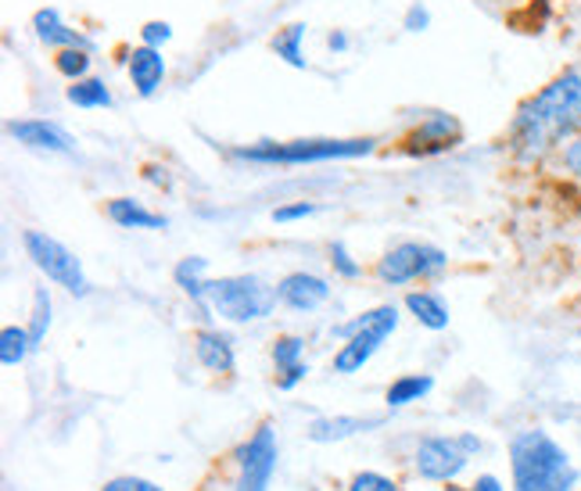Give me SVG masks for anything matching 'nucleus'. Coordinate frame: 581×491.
Wrapping results in <instances>:
<instances>
[{
	"label": "nucleus",
	"mask_w": 581,
	"mask_h": 491,
	"mask_svg": "<svg viewBox=\"0 0 581 491\" xmlns=\"http://www.w3.org/2000/svg\"><path fill=\"white\" fill-rule=\"evenodd\" d=\"M581 133V73L567 68L545 83L539 93L520 104L509 126V144L520 158H539L545 151L560 147L564 140Z\"/></svg>",
	"instance_id": "1"
},
{
	"label": "nucleus",
	"mask_w": 581,
	"mask_h": 491,
	"mask_svg": "<svg viewBox=\"0 0 581 491\" xmlns=\"http://www.w3.org/2000/svg\"><path fill=\"white\" fill-rule=\"evenodd\" d=\"M509 470H514V491H574L578 484L571 455L542 427L520 430L509 441Z\"/></svg>",
	"instance_id": "2"
},
{
	"label": "nucleus",
	"mask_w": 581,
	"mask_h": 491,
	"mask_svg": "<svg viewBox=\"0 0 581 491\" xmlns=\"http://www.w3.org/2000/svg\"><path fill=\"white\" fill-rule=\"evenodd\" d=\"M281 301L276 287L259 276H219L205 280V306L227 323H259Z\"/></svg>",
	"instance_id": "3"
},
{
	"label": "nucleus",
	"mask_w": 581,
	"mask_h": 491,
	"mask_svg": "<svg viewBox=\"0 0 581 491\" xmlns=\"http://www.w3.org/2000/svg\"><path fill=\"white\" fill-rule=\"evenodd\" d=\"M374 151V140H290V144H255L234 151L244 161H262V166H312V161H338V158H363Z\"/></svg>",
	"instance_id": "4"
},
{
	"label": "nucleus",
	"mask_w": 581,
	"mask_h": 491,
	"mask_svg": "<svg viewBox=\"0 0 581 491\" xmlns=\"http://www.w3.org/2000/svg\"><path fill=\"white\" fill-rule=\"evenodd\" d=\"M395 326H399V312H395V306L370 309L352 323L334 326V334L345 337V345L338 348V356H334V373H359L363 370L366 362L377 356V348L395 334Z\"/></svg>",
	"instance_id": "5"
},
{
	"label": "nucleus",
	"mask_w": 581,
	"mask_h": 491,
	"mask_svg": "<svg viewBox=\"0 0 581 491\" xmlns=\"http://www.w3.org/2000/svg\"><path fill=\"white\" fill-rule=\"evenodd\" d=\"M22 244H26V255L33 259V266H37L40 273H48V280H54L57 287H65L68 295H76V298L90 295L83 262H79L62 241H54L51 233H43V230H26L22 233Z\"/></svg>",
	"instance_id": "6"
},
{
	"label": "nucleus",
	"mask_w": 581,
	"mask_h": 491,
	"mask_svg": "<svg viewBox=\"0 0 581 491\" xmlns=\"http://www.w3.org/2000/svg\"><path fill=\"white\" fill-rule=\"evenodd\" d=\"M446 266L449 259L441 248H431V244H421V241H405V244H395L385 259L377 262V276L391 287H402V284H413V280L438 276Z\"/></svg>",
	"instance_id": "7"
},
{
	"label": "nucleus",
	"mask_w": 581,
	"mask_h": 491,
	"mask_svg": "<svg viewBox=\"0 0 581 491\" xmlns=\"http://www.w3.org/2000/svg\"><path fill=\"white\" fill-rule=\"evenodd\" d=\"M273 474H276V430L270 424H262L248 445L241 449L237 491H270Z\"/></svg>",
	"instance_id": "8"
},
{
	"label": "nucleus",
	"mask_w": 581,
	"mask_h": 491,
	"mask_svg": "<svg viewBox=\"0 0 581 491\" xmlns=\"http://www.w3.org/2000/svg\"><path fill=\"white\" fill-rule=\"evenodd\" d=\"M470 449L463 445V438H424L416 449V474L424 481H452L467 470Z\"/></svg>",
	"instance_id": "9"
},
{
	"label": "nucleus",
	"mask_w": 581,
	"mask_h": 491,
	"mask_svg": "<svg viewBox=\"0 0 581 491\" xmlns=\"http://www.w3.org/2000/svg\"><path fill=\"white\" fill-rule=\"evenodd\" d=\"M276 295H281V301L287 309L312 312L331 298V284L323 276H312V273H287L281 284H276Z\"/></svg>",
	"instance_id": "10"
},
{
	"label": "nucleus",
	"mask_w": 581,
	"mask_h": 491,
	"mask_svg": "<svg viewBox=\"0 0 581 491\" xmlns=\"http://www.w3.org/2000/svg\"><path fill=\"white\" fill-rule=\"evenodd\" d=\"M8 133L26 144L33 151H51V155H68L73 151V137H68L62 126H54L48 119H18L8 122Z\"/></svg>",
	"instance_id": "11"
},
{
	"label": "nucleus",
	"mask_w": 581,
	"mask_h": 491,
	"mask_svg": "<svg viewBox=\"0 0 581 491\" xmlns=\"http://www.w3.org/2000/svg\"><path fill=\"white\" fill-rule=\"evenodd\" d=\"M385 419L380 416H320V419H312L309 424V441H317V445H331V441H345V438H352L359 435V430H366L370 427H380Z\"/></svg>",
	"instance_id": "12"
},
{
	"label": "nucleus",
	"mask_w": 581,
	"mask_h": 491,
	"mask_svg": "<svg viewBox=\"0 0 581 491\" xmlns=\"http://www.w3.org/2000/svg\"><path fill=\"white\" fill-rule=\"evenodd\" d=\"M130 79L141 98H151V93L162 87V79H166V57H162L158 47H147V43L137 47L130 54Z\"/></svg>",
	"instance_id": "13"
},
{
	"label": "nucleus",
	"mask_w": 581,
	"mask_h": 491,
	"mask_svg": "<svg viewBox=\"0 0 581 491\" xmlns=\"http://www.w3.org/2000/svg\"><path fill=\"white\" fill-rule=\"evenodd\" d=\"M460 144V126L452 115H431L421 130L413 133L410 151H421V155H435V151H449Z\"/></svg>",
	"instance_id": "14"
},
{
	"label": "nucleus",
	"mask_w": 581,
	"mask_h": 491,
	"mask_svg": "<svg viewBox=\"0 0 581 491\" xmlns=\"http://www.w3.org/2000/svg\"><path fill=\"white\" fill-rule=\"evenodd\" d=\"M194 356L197 362H202L205 370H212V373H234V341H230L227 334H219V331H197L194 337Z\"/></svg>",
	"instance_id": "15"
},
{
	"label": "nucleus",
	"mask_w": 581,
	"mask_h": 491,
	"mask_svg": "<svg viewBox=\"0 0 581 491\" xmlns=\"http://www.w3.org/2000/svg\"><path fill=\"white\" fill-rule=\"evenodd\" d=\"M108 219L122 230H166L169 227L166 216L147 212V208L141 202H133V197H115V202H108Z\"/></svg>",
	"instance_id": "16"
},
{
	"label": "nucleus",
	"mask_w": 581,
	"mask_h": 491,
	"mask_svg": "<svg viewBox=\"0 0 581 491\" xmlns=\"http://www.w3.org/2000/svg\"><path fill=\"white\" fill-rule=\"evenodd\" d=\"M33 29H37V37L48 47H87L90 51V43L79 37L76 29H68L54 8H40L37 15H33Z\"/></svg>",
	"instance_id": "17"
},
{
	"label": "nucleus",
	"mask_w": 581,
	"mask_h": 491,
	"mask_svg": "<svg viewBox=\"0 0 581 491\" xmlns=\"http://www.w3.org/2000/svg\"><path fill=\"white\" fill-rule=\"evenodd\" d=\"M405 309H410L427 331H446L449 326V306L435 290H413V295L405 298Z\"/></svg>",
	"instance_id": "18"
},
{
	"label": "nucleus",
	"mask_w": 581,
	"mask_h": 491,
	"mask_svg": "<svg viewBox=\"0 0 581 491\" xmlns=\"http://www.w3.org/2000/svg\"><path fill=\"white\" fill-rule=\"evenodd\" d=\"M431 388H435V380L427 377V373H405V377H399V380H395L391 388H388L385 402H388V409L413 405V402H421Z\"/></svg>",
	"instance_id": "19"
},
{
	"label": "nucleus",
	"mask_w": 581,
	"mask_h": 491,
	"mask_svg": "<svg viewBox=\"0 0 581 491\" xmlns=\"http://www.w3.org/2000/svg\"><path fill=\"white\" fill-rule=\"evenodd\" d=\"M33 352V337L26 326H4L0 331V362L4 366H18Z\"/></svg>",
	"instance_id": "20"
},
{
	"label": "nucleus",
	"mask_w": 581,
	"mask_h": 491,
	"mask_svg": "<svg viewBox=\"0 0 581 491\" xmlns=\"http://www.w3.org/2000/svg\"><path fill=\"white\" fill-rule=\"evenodd\" d=\"M205 269H208V259H202V255H191V259H183L177 269H172L177 284L188 290V295L197 301V306H205V280H202Z\"/></svg>",
	"instance_id": "21"
},
{
	"label": "nucleus",
	"mask_w": 581,
	"mask_h": 491,
	"mask_svg": "<svg viewBox=\"0 0 581 491\" xmlns=\"http://www.w3.org/2000/svg\"><path fill=\"white\" fill-rule=\"evenodd\" d=\"M68 101L76 108H112V90L101 83V79H76L68 87Z\"/></svg>",
	"instance_id": "22"
},
{
	"label": "nucleus",
	"mask_w": 581,
	"mask_h": 491,
	"mask_svg": "<svg viewBox=\"0 0 581 491\" xmlns=\"http://www.w3.org/2000/svg\"><path fill=\"white\" fill-rule=\"evenodd\" d=\"M301 40H306V26H287L273 37L276 57H284L290 68H306V54H301Z\"/></svg>",
	"instance_id": "23"
},
{
	"label": "nucleus",
	"mask_w": 581,
	"mask_h": 491,
	"mask_svg": "<svg viewBox=\"0 0 581 491\" xmlns=\"http://www.w3.org/2000/svg\"><path fill=\"white\" fill-rule=\"evenodd\" d=\"M48 326H51V295L48 287H37L33 290V320H29L33 348H40V341L48 337Z\"/></svg>",
	"instance_id": "24"
},
{
	"label": "nucleus",
	"mask_w": 581,
	"mask_h": 491,
	"mask_svg": "<svg viewBox=\"0 0 581 491\" xmlns=\"http://www.w3.org/2000/svg\"><path fill=\"white\" fill-rule=\"evenodd\" d=\"M54 65L65 79H73L76 83V79H83L90 73V51L87 47H65V51L54 57Z\"/></svg>",
	"instance_id": "25"
},
{
	"label": "nucleus",
	"mask_w": 581,
	"mask_h": 491,
	"mask_svg": "<svg viewBox=\"0 0 581 491\" xmlns=\"http://www.w3.org/2000/svg\"><path fill=\"white\" fill-rule=\"evenodd\" d=\"M301 352H306V341L301 337H281V341L273 345V362H276V370H290V366H298L301 362Z\"/></svg>",
	"instance_id": "26"
},
{
	"label": "nucleus",
	"mask_w": 581,
	"mask_h": 491,
	"mask_svg": "<svg viewBox=\"0 0 581 491\" xmlns=\"http://www.w3.org/2000/svg\"><path fill=\"white\" fill-rule=\"evenodd\" d=\"M348 491H399V484L391 481V477L385 474H374V470H363L352 477V484H348Z\"/></svg>",
	"instance_id": "27"
},
{
	"label": "nucleus",
	"mask_w": 581,
	"mask_h": 491,
	"mask_svg": "<svg viewBox=\"0 0 581 491\" xmlns=\"http://www.w3.org/2000/svg\"><path fill=\"white\" fill-rule=\"evenodd\" d=\"M101 491H166V488H158L155 481H147V477H112Z\"/></svg>",
	"instance_id": "28"
},
{
	"label": "nucleus",
	"mask_w": 581,
	"mask_h": 491,
	"mask_svg": "<svg viewBox=\"0 0 581 491\" xmlns=\"http://www.w3.org/2000/svg\"><path fill=\"white\" fill-rule=\"evenodd\" d=\"M320 208L309 205V202H298V205H284L273 212V223H295V219H306V216H317Z\"/></svg>",
	"instance_id": "29"
},
{
	"label": "nucleus",
	"mask_w": 581,
	"mask_h": 491,
	"mask_svg": "<svg viewBox=\"0 0 581 491\" xmlns=\"http://www.w3.org/2000/svg\"><path fill=\"white\" fill-rule=\"evenodd\" d=\"M331 259H334V269H338L341 276L348 280H356L359 276V266L352 262V255H348V248L338 241V244H331Z\"/></svg>",
	"instance_id": "30"
},
{
	"label": "nucleus",
	"mask_w": 581,
	"mask_h": 491,
	"mask_svg": "<svg viewBox=\"0 0 581 491\" xmlns=\"http://www.w3.org/2000/svg\"><path fill=\"white\" fill-rule=\"evenodd\" d=\"M169 37H172L169 22H147V26H144V43H147V47H158V43H166Z\"/></svg>",
	"instance_id": "31"
},
{
	"label": "nucleus",
	"mask_w": 581,
	"mask_h": 491,
	"mask_svg": "<svg viewBox=\"0 0 581 491\" xmlns=\"http://www.w3.org/2000/svg\"><path fill=\"white\" fill-rule=\"evenodd\" d=\"M427 22H431V11H427V8L413 4L410 11H405V29H410V33H421V29H427Z\"/></svg>",
	"instance_id": "32"
},
{
	"label": "nucleus",
	"mask_w": 581,
	"mask_h": 491,
	"mask_svg": "<svg viewBox=\"0 0 581 491\" xmlns=\"http://www.w3.org/2000/svg\"><path fill=\"white\" fill-rule=\"evenodd\" d=\"M564 166L574 172V177L581 180V133L571 140V144L564 147Z\"/></svg>",
	"instance_id": "33"
},
{
	"label": "nucleus",
	"mask_w": 581,
	"mask_h": 491,
	"mask_svg": "<svg viewBox=\"0 0 581 491\" xmlns=\"http://www.w3.org/2000/svg\"><path fill=\"white\" fill-rule=\"evenodd\" d=\"M306 373H309V366H306V362H298V366L284 370V377L276 380V388H281V391H290V388H295V384H298L301 377H306Z\"/></svg>",
	"instance_id": "34"
},
{
	"label": "nucleus",
	"mask_w": 581,
	"mask_h": 491,
	"mask_svg": "<svg viewBox=\"0 0 581 491\" xmlns=\"http://www.w3.org/2000/svg\"><path fill=\"white\" fill-rule=\"evenodd\" d=\"M470 491H503V481H499V477H492V474H485V477H478V481H474Z\"/></svg>",
	"instance_id": "35"
},
{
	"label": "nucleus",
	"mask_w": 581,
	"mask_h": 491,
	"mask_svg": "<svg viewBox=\"0 0 581 491\" xmlns=\"http://www.w3.org/2000/svg\"><path fill=\"white\" fill-rule=\"evenodd\" d=\"M327 43H331V51H345V47H348V37H345V33H334V37H331Z\"/></svg>",
	"instance_id": "36"
}]
</instances>
